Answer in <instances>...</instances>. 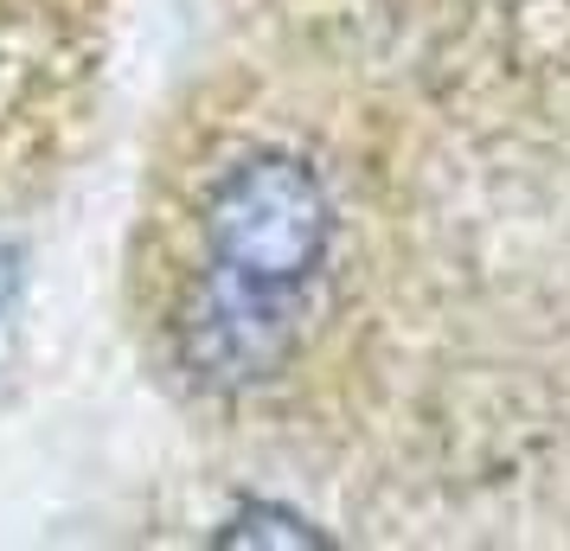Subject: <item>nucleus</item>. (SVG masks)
<instances>
[{
	"instance_id": "nucleus-1",
	"label": "nucleus",
	"mask_w": 570,
	"mask_h": 551,
	"mask_svg": "<svg viewBox=\"0 0 570 551\" xmlns=\"http://www.w3.org/2000/svg\"><path fill=\"white\" fill-rule=\"evenodd\" d=\"M327 232H334V211H327L321 180L283 155L244 160L232 180L212 193L206 211L212 257L250 289L302 283L314 263L327 257Z\"/></svg>"
}]
</instances>
